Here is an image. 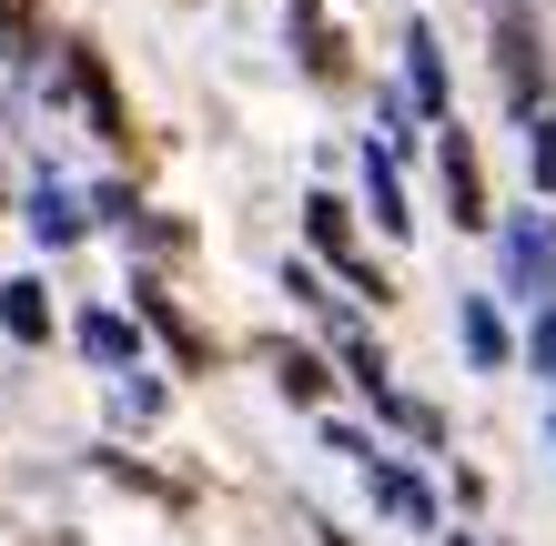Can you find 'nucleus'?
I'll return each instance as SVG.
<instances>
[{
  "label": "nucleus",
  "instance_id": "3",
  "mask_svg": "<svg viewBox=\"0 0 556 546\" xmlns=\"http://www.w3.org/2000/svg\"><path fill=\"white\" fill-rule=\"evenodd\" d=\"M304 223H314V243H324V253H334V264L354 274V294H384V283H375L365 264H354V233H344V203H334V192H314V203H304Z\"/></svg>",
  "mask_w": 556,
  "mask_h": 546
},
{
  "label": "nucleus",
  "instance_id": "6",
  "mask_svg": "<svg viewBox=\"0 0 556 546\" xmlns=\"http://www.w3.org/2000/svg\"><path fill=\"white\" fill-rule=\"evenodd\" d=\"M445 192H455V223H485V182H476L466 132H445Z\"/></svg>",
  "mask_w": 556,
  "mask_h": 546
},
{
  "label": "nucleus",
  "instance_id": "7",
  "mask_svg": "<svg viewBox=\"0 0 556 546\" xmlns=\"http://www.w3.org/2000/svg\"><path fill=\"white\" fill-rule=\"evenodd\" d=\"M0 325H11V344H41V334H51L41 283H0Z\"/></svg>",
  "mask_w": 556,
  "mask_h": 546
},
{
  "label": "nucleus",
  "instance_id": "8",
  "mask_svg": "<svg viewBox=\"0 0 556 546\" xmlns=\"http://www.w3.org/2000/svg\"><path fill=\"white\" fill-rule=\"evenodd\" d=\"M375 496H384V506H395V517H405V526H435V496H425V486H415V475H405V466H384V456H375Z\"/></svg>",
  "mask_w": 556,
  "mask_h": 546
},
{
  "label": "nucleus",
  "instance_id": "13",
  "mask_svg": "<svg viewBox=\"0 0 556 546\" xmlns=\"http://www.w3.org/2000/svg\"><path fill=\"white\" fill-rule=\"evenodd\" d=\"M527 355H536V374H556V304L536 314V334H527Z\"/></svg>",
  "mask_w": 556,
  "mask_h": 546
},
{
  "label": "nucleus",
  "instance_id": "14",
  "mask_svg": "<svg viewBox=\"0 0 556 546\" xmlns=\"http://www.w3.org/2000/svg\"><path fill=\"white\" fill-rule=\"evenodd\" d=\"M455 546H476V536H455Z\"/></svg>",
  "mask_w": 556,
  "mask_h": 546
},
{
  "label": "nucleus",
  "instance_id": "4",
  "mask_svg": "<svg viewBox=\"0 0 556 546\" xmlns=\"http://www.w3.org/2000/svg\"><path fill=\"white\" fill-rule=\"evenodd\" d=\"M405 81H415V112L445 122V51H435V30H405Z\"/></svg>",
  "mask_w": 556,
  "mask_h": 546
},
{
  "label": "nucleus",
  "instance_id": "1",
  "mask_svg": "<svg viewBox=\"0 0 556 546\" xmlns=\"http://www.w3.org/2000/svg\"><path fill=\"white\" fill-rule=\"evenodd\" d=\"M496 41H506V102L536 122V102H546V72H536V41H527V0H496Z\"/></svg>",
  "mask_w": 556,
  "mask_h": 546
},
{
  "label": "nucleus",
  "instance_id": "11",
  "mask_svg": "<svg viewBox=\"0 0 556 546\" xmlns=\"http://www.w3.org/2000/svg\"><path fill=\"white\" fill-rule=\"evenodd\" d=\"M81 355H102V365H132V325H122V314H91V325H81Z\"/></svg>",
  "mask_w": 556,
  "mask_h": 546
},
{
  "label": "nucleus",
  "instance_id": "10",
  "mask_svg": "<svg viewBox=\"0 0 556 546\" xmlns=\"http://www.w3.org/2000/svg\"><path fill=\"white\" fill-rule=\"evenodd\" d=\"M365 192H375V223H384V233H405V192H395V163H384V152H365Z\"/></svg>",
  "mask_w": 556,
  "mask_h": 546
},
{
  "label": "nucleus",
  "instance_id": "5",
  "mask_svg": "<svg viewBox=\"0 0 556 546\" xmlns=\"http://www.w3.org/2000/svg\"><path fill=\"white\" fill-rule=\"evenodd\" d=\"M455 334H466V355H476L485 374L506 365V325H496V304H485V294H466V304H455Z\"/></svg>",
  "mask_w": 556,
  "mask_h": 546
},
{
  "label": "nucleus",
  "instance_id": "9",
  "mask_svg": "<svg viewBox=\"0 0 556 546\" xmlns=\"http://www.w3.org/2000/svg\"><path fill=\"white\" fill-rule=\"evenodd\" d=\"M30 233H41V243H72L81 233V203L61 182H41V192H30Z\"/></svg>",
  "mask_w": 556,
  "mask_h": 546
},
{
  "label": "nucleus",
  "instance_id": "12",
  "mask_svg": "<svg viewBox=\"0 0 556 546\" xmlns=\"http://www.w3.org/2000/svg\"><path fill=\"white\" fill-rule=\"evenodd\" d=\"M527 173H536V182L556 192V122H546V112L527 122Z\"/></svg>",
  "mask_w": 556,
  "mask_h": 546
},
{
  "label": "nucleus",
  "instance_id": "2",
  "mask_svg": "<svg viewBox=\"0 0 556 546\" xmlns=\"http://www.w3.org/2000/svg\"><path fill=\"white\" fill-rule=\"evenodd\" d=\"M506 283H516V294H546V283H556V223L546 213L506 223Z\"/></svg>",
  "mask_w": 556,
  "mask_h": 546
}]
</instances>
